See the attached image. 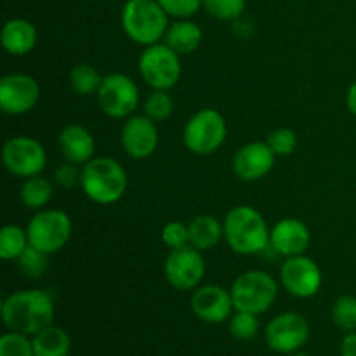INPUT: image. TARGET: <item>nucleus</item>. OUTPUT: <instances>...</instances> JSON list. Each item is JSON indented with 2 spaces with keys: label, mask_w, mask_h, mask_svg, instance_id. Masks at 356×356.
<instances>
[{
  "label": "nucleus",
  "mask_w": 356,
  "mask_h": 356,
  "mask_svg": "<svg viewBox=\"0 0 356 356\" xmlns=\"http://www.w3.org/2000/svg\"><path fill=\"white\" fill-rule=\"evenodd\" d=\"M54 301L44 291H17L2 302V318L9 330L35 336L54 322Z\"/></svg>",
  "instance_id": "obj_1"
},
{
  "label": "nucleus",
  "mask_w": 356,
  "mask_h": 356,
  "mask_svg": "<svg viewBox=\"0 0 356 356\" xmlns=\"http://www.w3.org/2000/svg\"><path fill=\"white\" fill-rule=\"evenodd\" d=\"M225 240L233 252L240 256H252L259 254L270 245V233L268 222L263 214L250 205H236L226 214Z\"/></svg>",
  "instance_id": "obj_2"
},
{
  "label": "nucleus",
  "mask_w": 356,
  "mask_h": 356,
  "mask_svg": "<svg viewBox=\"0 0 356 356\" xmlns=\"http://www.w3.org/2000/svg\"><path fill=\"white\" fill-rule=\"evenodd\" d=\"M127 172L122 163L110 156H97L82 167L80 186L94 204H117L127 191Z\"/></svg>",
  "instance_id": "obj_3"
},
{
  "label": "nucleus",
  "mask_w": 356,
  "mask_h": 356,
  "mask_svg": "<svg viewBox=\"0 0 356 356\" xmlns=\"http://www.w3.org/2000/svg\"><path fill=\"white\" fill-rule=\"evenodd\" d=\"M169 14L156 0H127L122 9V28L139 45L159 44L169 28Z\"/></svg>",
  "instance_id": "obj_4"
},
{
  "label": "nucleus",
  "mask_w": 356,
  "mask_h": 356,
  "mask_svg": "<svg viewBox=\"0 0 356 356\" xmlns=\"http://www.w3.org/2000/svg\"><path fill=\"white\" fill-rule=\"evenodd\" d=\"M229 292L236 312L261 315L277 301L278 284L266 271L250 270L235 278Z\"/></svg>",
  "instance_id": "obj_5"
},
{
  "label": "nucleus",
  "mask_w": 356,
  "mask_h": 356,
  "mask_svg": "<svg viewBox=\"0 0 356 356\" xmlns=\"http://www.w3.org/2000/svg\"><path fill=\"white\" fill-rule=\"evenodd\" d=\"M226 134L228 127L225 117L214 108H202L184 125L183 141L195 155H211L221 148Z\"/></svg>",
  "instance_id": "obj_6"
},
{
  "label": "nucleus",
  "mask_w": 356,
  "mask_h": 356,
  "mask_svg": "<svg viewBox=\"0 0 356 356\" xmlns=\"http://www.w3.org/2000/svg\"><path fill=\"white\" fill-rule=\"evenodd\" d=\"M73 225L66 212L58 209H42L28 222V240L45 254L59 252L72 238Z\"/></svg>",
  "instance_id": "obj_7"
},
{
  "label": "nucleus",
  "mask_w": 356,
  "mask_h": 356,
  "mask_svg": "<svg viewBox=\"0 0 356 356\" xmlns=\"http://www.w3.org/2000/svg\"><path fill=\"white\" fill-rule=\"evenodd\" d=\"M139 73L152 89L170 90L181 80V56L167 44L148 45L139 56Z\"/></svg>",
  "instance_id": "obj_8"
},
{
  "label": "nucleus",
  "mask_w": 356,
  "mask_h": 356,
  "mask_svg": "<svg viewBox=\"0 0 356 356\" xmlns=\"http://www.w3.org/2000/svg\"><path fill=\"white\" fill-rule=\"evenodd\" d=\"M3 167L16 177L38 176L47 165L44 145L30 136H14L7 139L2 149Z\"/></svg>",
  "instance_id": "obj_9"
},
{
  "label": "nucleus",
  "mask_w": 356,
  "mask_h": 356,
  "mask_svg": "<svg viewBox=\"0 0 356 356\" xmlns=\"http://www.w3.org/2000/svg\"><path fill=\"white\" fill-rule=\"evenodd\" d=\"M97 103L110 118L131 117L139 104L138 83L124 73H110L103 76L97 90Z\"/></svg>",
  "instance_id": "obj_10"
},
{
  "label": "nucleus",
  "mask_w": 356,
  "mask_h": 356,
  "mask_svg": "<svg viewBox=\"0 0 356 356\" xmlns=\"http://www.w3.org/2000/svg\"><path fill=\"white\" fill-rule=\"evenodd\" d=\"M309 339V323L299 313H282L266 325V343L273 351L292 355Z\"/></svg>",
  "instance_id": "obj_11"
},
{
  "label": "nucleus",
  "mask_w": 356,
  "mask_h": 356,
  "mask_svg": "<svg viewBox=\"0 0 356 356\" xmlns=\"http://www.w3.org/2000/svg\"><path fill=\"white\" fill-rule=\"evenodd\" d=\"M167 282L177 291H191L200 285L205 275V261L202 250L186 245L170 250L163 266Z\"/></svg>",
  "instance_id": "obj_12"
},
{
  "label": "nucleus",
  "mask_w": 356,
  "mask_h": 356,
  "mask_svg": "<svg viewBox=\"0 0 356 356\" xmlns=\"http://www.w3.org/2000/svg\"><path fill=\"white\" fill-rule=\"evenodd\" d=\"M280 280L289 294L299 299L313 298L322 287V270L313 259L301 256H292L282 264Z\"/></svg>",
  "instance_id": "obj_13"
},
{
  "label": "nucleus",
  "mask_w": 356,
  "mask_h": 356,
  "mask_svg": "<svg viewBox=\"0 0 356 356\" xmlns=\"http://www.w3.org/2000/svg\"><path fill=\"white\" fill-rule=\"evenodd\" d=\"M40 99L37 80L24 73H10L0 80V110L7 115H24Z\"/></svg>",
  "instance_id": "obj_14"
},
{
  "label": "nucleus",
  "mask_w": 356,
  "mask_h": 356,
  "mask_svg": "<svg viewBox=\"0 0 356 356\" xmlns=\"http://www.w3.org/2000/svg\"><path fill=\"white\" fill-rule=\"evenodd\" d=\"M155 124L146 115H132L125 120L120 145L131 159L145 160L155 153L159 146V129Z\"/></svg>",
  "instance_id": "obj_15"
},
{
  "label": "nucleus",
  "mask_w": 356,
  "mask_h": 356,
  "mask_svg": "<svg viewBox=\"0 0 356 356\" xmlns=\"http://www.w3.org/2000/svg\"><path fill=\"white\" fill-rule=\"evenodd\" d=\"M277 155L266 141L243 145L233 156V172L242 181H259L271 172Z\"/></svg>",
  "instance_id": "obj_16"
},
{
  "label": "nucleus",
  "mask_w": 356,
  "mask_h": 356,
  "mask_svg": "<svg viewBox=\"0 0 356 356\" xmlns=\"http://www.w3.org/2000/svg\"><path fill=\"white\" fill-rule=\"evenodd\" d=\"M235 309L232 292L219 285H204L191 296V312L207 323H222Z\"/></svg>",
  "instance_id": "obj_17"
},
{
  "label": "nucleus",
  "mask_w": 356,
  "mask_h": 356,
  "mask_svg": "<svg viewBox=\"0 0 356 356\" xmlns=\"http://www.w3.org/2000/svg\"><path fill=\"white\" fill-rule=\"evenodd\" d=\"M309 242H312V233L301 219L285 218L271 228L270 245L273 247L275 252L285 257L305 254Z\"/></svg>",
  "instance_id": "obj_18"
},
{
  "label": "nucleus",
  "mask_w": 356,
  "mask_h": 356,
  "mask_svg": "<svg viewBox=\"0 0 356 356\" xmlns=\"http://www.w3.org/2000/svg\"><path fill=\"white\" fill-rule=\"evenodd\" d=\"M58 143L66 162L86 165L87 162L94 159L96 141H94V136L90 134L89 129H86L83 125H66L59 132Z\"/></svg>",
  "instance_id": "obj_19"
},
{
  "label": "nucleus",
  "mask_w": 356,
  "mask_h": 356,
  "mask_svg": "<svg viewBox=\"0 0 356 356\" xmlns=\"http://www.w3.org/2000/svg\"><path fill=\"white\" fill-rule=\"evenodd\" d=\"M0 40L9 54L24 56L37 45V28L23 17H14L3 24Z\"/></svg>",
  "instance_id": "obj_20"
},
{
  "label": "nucleus",
  "mask_w": 356,
  "mask_h": 356,
  "mask_svg": "<svg viewBox=\"0 0 356 356\" xmlns=\"http://www.w3.org/2000/svg\"><path fill=\"white\" fill-rule=\"evenodd\" d=\"M202 38H204V33L197 23L190 19H179L169 24L165 37H163V44L169 45L179 56H184L197 51L202 44Z\"/></svg>",
  "instance_id": "obj_21"
},
{
  "label": "nucleus",
  "mask_w": 356,
  "mask_h": 356,
  "mask_svg": "<svg viewBox=\"0 0 356 356\" xmlns=\"http://www.w3.org/2000/svg\"><path fill=\"white\" fill-rule=\"evenodd\" d=\"M190 229V245L198 250H211L225 238V226L218 218L209 214L197 216L188 225Z\"/></svg>",
  "instance_id": "obj_22"
},
{
  "label": "nucleus",
  "mask_w": 356,
  "mask_h": 356,
  "mask_svg": "<svg viewBox=\"0 0 356 356\" xmlns=\"http://www.w3.org/2000/svg\"><path fill=\"white\" fill-rule=\"evenodd\" d=\"M35 356H70L72 351V339L61 327L49 325L47 329L35 334L33 339Z\"/></svg>",
  "instance_id": "obj_23"
},
{
  "label": "nucleus",
  "mask_w": 356,
  "mask_h": 356,
  "mask_svg": "<svg viewBox=\"0 0 356 356\" xmlns=\"http://www.w3.org/2000/svg\"><path fill=\"white\" fill-rule=\"evenodd\" d=\"M52 193H54V188H52L51 181L45 179V177H42L40 174H38V176L26 177V179L23 181L19 198L26 209L42 211V209L51 202Z\"/></svg>",
  "instance_id": "obj_24"
},
{
  "label": "nucleus",
  "mask_w": 356,
  "mask_h": 356,
  "mask_svg": "<svg viewBox=\"0 0 356 356\" xmlns=\"http://www.w3.org/2000/svg\"><path fill=\"white\" fill-rule=\"evenodd\" d=\"M28 245H30V240H28L26 229L14 225L3 226L0 232V257L3 261L19 259Z\"/></svg>",
  "instance_id": "obj_25"
},
{
  "label": "nucleus",
  "mask_w": 356,
  "mask_h": 356,
  "mask_svg": "<svg viewBox=\"0 0 356 356\" xmlns=\"http://www.w3.org/2000/svg\"><path fill=\"white\" fill-rule=\"evenodd\" d=\"M103 76L99 75L94 66L87 65V63H80V65L73 66L70 72V86L75 90L79 96H92L99 90Z\"/></svg>",
  "instance_id": "obj_26"
},
{
  "label": "nucleus",
  "mask_w": 356,
  "mask_h": 356,
  "mask_svg": "<svg viewBox=\"0 0 356 356\" xmlns=\"http://www.w3.org/2000/svg\"><path fill=\"white\" fill-rule=\"evenodd\" d=\"M332 320L344 332L356 330V296L344 294L334 302Z\"/></svg>",
  "instance_id": "obj_27"
},
{
  "label": "nucleus",
  "mask_w": 356,
  "mask_h": 356,
  "mask_svg": "<svg viewBox=\"0 0 356 356\" xmlns=\"http://www.w3.org/2000/svg\"><path fill=\"white\" fill-rule=\"evenodd\" d=\"M174 99L170 97L169 90H156L146 97L145 101V115L152 118L153 122H163L172 115Z\"/></svg>",
  "instance_id": "obj_28"
},
{
  "label": "nucleus",
  "mask_w": 356,
  "mask_h": 356,
  "mask_svg": "<svg viewBox=\"0 0 356 356\" xmlns=\"http://www.w3.org/2000/svg\"><path fill=\"white\" fill-rule=\"evenodd\" d=\"M259 332L257 315L247 312H236L229 318V334L238 341H250Z\"/></svg>",
  "instance_id": "obj_29"
},
{
  "label": "nucleus",
  "mask_w": 356,
  "mask_h": 356,
  "mask_svg": "<svg viewBox=\"0 0 356 356\" xmlns=\"http://www.w3.org/2000/svg\"><path fill=\"white\" fill-rule=\"evenodd\" d=\"M17 263H19L21 271H23L24 275H28V277L31 278H38L47 271L49 254L42 252L37 247L28 245L26 250H24V252L21 254L19 259H17Z\"/></svg>",
  "instance_id": "obj_30"
},
{
  "label": "nucleus",
  "mask_w": 356,
  "mask_h": 356,
  "mask_svg": "<svg viewBox=\"0 0 356 356\" xmlns=\"http://www.w3.org/2000/svg\"><path fill=\"white\" fill-rule=\"evenodd\" d=\"M204 9L216 19H238L245 10V0H204Z\"/></svg>",
  "instance_id": "obj_31"
},
{
  "label": "nucleus",
  "mask_w": 356,
  "mask_h": 356,
  "mask_svg": "<svg viewBox=\"0 0 356 356\" xmlns=\"http://www.w3.org/2000/svg\"><path fill=\"white\" fill-rule=\"evenodd\" d=\"M0 356H35L33 343L24 334L10 330L0 337Z\"/></svg>",
  "instance_id": "obj_32"
},
{
  "label": "nucleus",
  "mask_w": 356,
  "mask_h": 356,
  "mask_svg": "<svg viewBox=\"0 0 356 356\" xmlns=\"http://www.w3.org/2000/svg\"><path fill=\"white\" fill-rule=\"evenodd\" d=\"M266 143L277 156H289L298 148V136L292 129H275L273 132H270Z\"/></svg>",
  "instance_id": "obj_33"
},
{
  "label": "nucleus",
  "mask_w": 356,
  "mask_h": 356,
  "mask_svg": "<svg viewBox=\"0 0 356 356\" xmlns=\"http://www.w3.org/2000/svg\"><path fill=\"white\" fill-rule=\"evenodd\" d=\"M162 242L170 250L190 245V229L181 221H170L162 229Z\"/></svg>",
  "instance_id": "obj_34"
},
{
  "label": "nucleus",
  "mask_w": 356,
  "mask_h": 356,
  "mask_svg": "<svg viewBox=\"0 0 356 356\" xmlns=\"http://www.w3.org/2000/svg\"><path fill=\"white\" fill-rule=\"evenodd\" d=\"M169 16L188 19L190 16L197 14L200 7H204V0H156Z\"/></svg>",
  "instance_id": "obj_35"
},
{
  "label": "nucleus",
  "mask_w": 356,
  "mask_h": 356,
  "mask_svg": "<svg viewBox=\"0 0 356 356\" xmlns=\"http://www.w3.org/2000/svg\"><path fill=\"white\" fill-rule=\"evenodd\" d=\"M54 181L61 188H75L82 183V169H79L76 163L66 162L63 165H59L54 172Z\"/></svg>",
  "instance_id": "obj_36"
},
{
  "label": "nucleus",
  "mask_w": 356,
  "mask_h": 356,
  "mask_svg": "<svg viewBox=\"0 0 356 356\" xmlns=\"http://www.w3.org/2000/svg\"><path fill=\"white\" fill-rule=\"evenodd\" d=\"M341 356H356V330L348 332L341 344Z\"/></svg>",
  "instance_id": "obj_37"
},
{
  "label": "nucleus",
  "mask_w": 356,
  "mask_h": 356,
  "mask_svg": "<svg viewBox=\"0 0 356 356\" xmlns=\"http://www.w3.org/2000/svg\"><path fill=\"white\" fill-rule=\"evenodd\" d=\"M346 104H348V110L356 117V82H353L348 89V96H346Z\"/></svg>",
  "instance_id": "obj_38"
},
{
  "label": "nucleus",
  "mask_w": 356,
  "mask_h": 356,
  "mask_svg": "<svg viewBox=\"0 0 356 356\" xmlns=\"http://www.w3.org/2000/svg\"><path fill=\"white\" fill-rule=\"evenodd\" d=\"M289 356H312V355H306V353H292V355H289Z\"/></svg>",
  "instance_id": "obj_39"
}]
</instances>
